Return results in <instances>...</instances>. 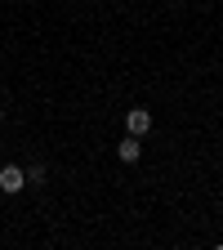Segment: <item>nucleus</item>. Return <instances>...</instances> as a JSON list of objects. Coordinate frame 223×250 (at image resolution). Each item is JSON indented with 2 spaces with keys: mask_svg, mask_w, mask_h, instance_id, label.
I'll list each match as a JSON object with an SVG mask.
<instances>
[{
  "mask_svg": "<svg viewBox=\"0 0 223 250\" xmlns=\"http://www.w3.org/2000/svg\"><path fill=\"white\" fill-rule=\"evenodd\" d=\"M22 188H27V170H18V166H5V170H0V192H22Z\"/></svg>",
  "mask_w": 223,
  "mask_h": 250,
  "instance_id": "nucleus-1",
  "label": "nucleus"
},
{
  "mask_svg": "<svg viewBox=\"0 0 223 250\" xmlns=\"http://www.w3.org/2000/svg\"><path fill=\"white\" fill-rule=\"evenodd\" d=\"M125 130H130V134H139V139H143V134L152 130V112H147V107H134L130 116H125Z\"/></svg>",
  "mask_w": 223,
  "mask_h": 250,
  "instance_id": "nucleus-2",
  "label": "nucleus"
},
{
  "mask_svg": "<svg viewBox=\"0 0 223 250\" xmlns=\"http://www.w3.org/2000/svg\"><path fill=\"white\" fill-rule=\"evenodd\" d=\"M116 152H121V161H130V166H134L139 156H143V139H139V134H125V139L116 143Z\"/></svg>",
  "mask_w": 223,
  "mask_h": 250,
  "instance_id": "nucleus-3",
  "label": "nucleus"
},
{
  "mask_svg": "<svg viewBox=\"0 0 223 250\" xmlns=\"http://www.w3.org/2000/svg\"><path fill=\"white\" fill-rule=\"evenodd\" d=\"M27 183H45V166H31L27 170Z\"/></svg>",
  "mask_w": 223,
  "mask_h": 250,
  "instance_id": "nucleus-4",
  "label": "nucleus"
}]
</instances>
